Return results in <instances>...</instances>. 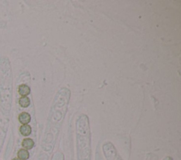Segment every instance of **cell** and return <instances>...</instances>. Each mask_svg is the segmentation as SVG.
Listing matches in <instances>:
<instances>
[{
  "label": "cell",
  "instance_id": "1",
  "mask_svg": "<svg viewBox=\"0 0 181 160\" xmlns=\"http://www.w3.org/2000/svg\"><path fill=\"white\" fill-rule=\"evenodd\" d=\"M31 120V116L29 113L27 112H22L19 114V121L21 123H22L23 125L28 124L30 123V121Z\"/></svg>",
  "mask_w": 181,
  "mask_h": 160
},
{
  "label": "cell",
  "instance_id": "2",
  "mask_svg": "<svg viewBox=\"0 0 181 160\" xmlns=\"http://www.w3.org/2000/svg\"><path fill=\"white\" fill-rule=\"evenodd\" d=\"M30 93H31V89L30 87L26 84H22L19 85V93L23 97H26L27 95H29Z\"/></svg>",
  "mask_w": 181,
  "mask_h": 160
},
{
  "label": "cell",
  "instance_id": "3",
  "mask_svg": "<svg viewBox=\"0 0 181 160\" xmlns=\"http://www.w3.org/2000/svg\"><path fill=\"white\" fill-rule=\"evenodd\" d=\"M34 141L31 138H25L22 141V146L25 150H31L34 147Z\"/></svg>",
  "mask_w": 181,
  "mask_h": 160
},
{
  "label": "cell",
  "instance_id": "4",
  "mask_svg": "<svg viewBox=\"0 0 181 160\" xmlns=\"http://www.w3.org/2000/svg\"><path fill=\"white\" fill-rule=\"evenodd\" d=\"M20 133H21V135L23 136H29V135H31L32 129L31 126L26 124V125H22L20 127Z\"/></svg>",
  "mask_w": 181,
  "mask_h": 160
},
{
  "label": "cell",
  "instance_id": "5",
  "mask_svg": "<svg viewBox=\"0 0 181 160\" xmlns=\"http://www.w3.org/2000/svg\"><path fill=\"white\" fill-rule=\"evenodd\" d=\"M17 155H18V158L20 160L29 159L30 156L29 151L25 150V149H21V150H19L18 153H17Z\"/></svg>",
  "mask_w": 181,
  "mask_h": 160
},
{
  "label": "cell",
  "instance_id": "6",
  "mask_svg": "<svg viewBox=\"0 0 181 160\" xmlns=\"http://www.w3.org/2000/svg\"><path fill=\"white\" fill-rule=\"evenodd\" d=\"M19 103L23 108H27L31 104V100L28 97H22L19 100Z\"/></svg>",
  "mask_w": 181,
  "mask_h": 160
},
{
  "label": "cell",
  "instance_id": "7",
  "mask_svg": "<svg viewBox=\"0 0 181 160\" xmlns=\"http://www.w3.org/2000/svg\"><path fill=\"white\" fill-rule=\"evenodd\" d=\"M163 160H173V159H172L171 157H166V158H164Z\"/></svg>",
  "mask_w": 181,
  "mask_h": 160
},
{
  "label": "cell",
  "instance_id": "8",
  "mask_svg": "<svg viewBox=\"0 0 181 160\" xmlns=\"http://www.w3.org/2000/svg\"><path fill=\"white\" fill-rule=\"evenodd\" d=\"M12 160H20V159H19V158H14V159H13Z\"/></svg>",
  "mask_w": 181,
  "mask_h": 160
}]
</instances>
